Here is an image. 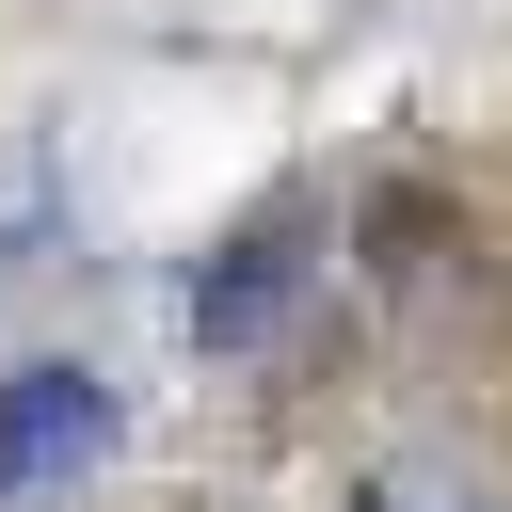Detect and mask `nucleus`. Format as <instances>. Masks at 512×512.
Masks as SVG:
<instances>
[{"label": "nucleus", "mask_w": 512, "mask_h": 512, "mask_svg": "<svg viewBox=\"0 0 512 512\" xmlns=\"http://www.w3.org/2000/svg\"><path fill=\"white\" fill-rule=\"evenodd\" d=\"M112 464V384L96 368H0V512L80 496Z\"/></svg>", "instance_id": "obj_1"}, {"label": "nucleus", "mask_w": 512, "mask_h": 512, "mask_svg": "<svg viewBox=\"0 0 512 512\" xmlns=\"http://www.w3.org/2000/svg\"><path fill=\"white\" fill-rule=\"evenodd\" d=\"M304 256H320V240H304V224L272 208V224H256V240H240V256H224V272L192 288V336H208V352H240V336H272V304L304 288Z\"/></svg>", "instance_id": "obj_2"}]
</instances>
